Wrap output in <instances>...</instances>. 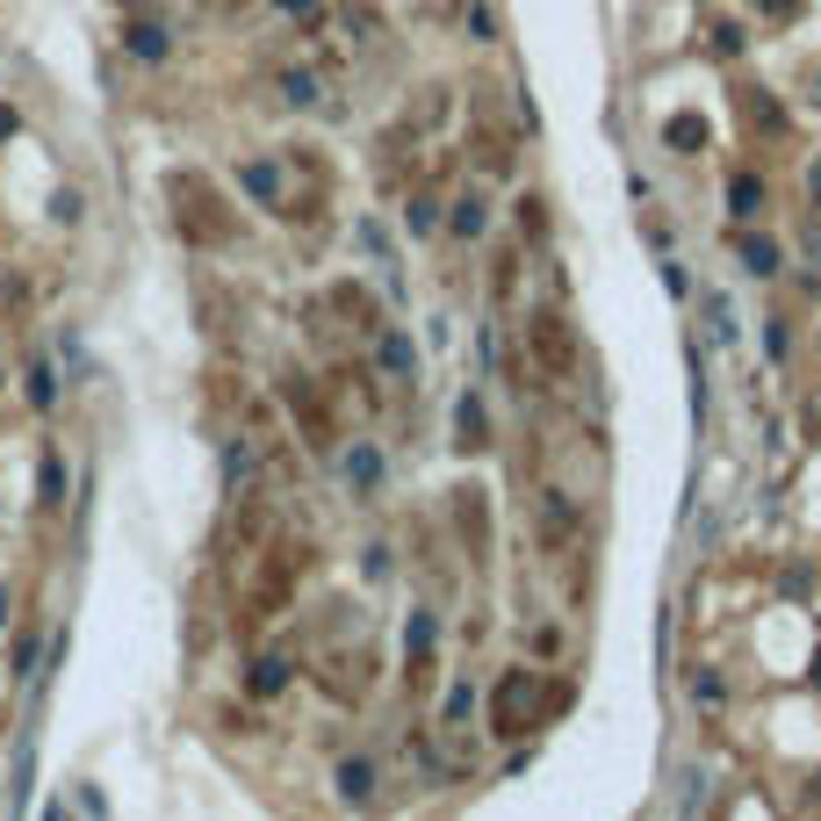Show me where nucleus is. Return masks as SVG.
<instances>
[{"instance_id":"1","label":"nucleus","mask_w":821,"mask_h":821,"mask_svg":"<svg viewBox=\"0 0 821 821\" xmlns=\"http://www.w3.org/2000/svg\"><path fill=\"white\" fill-rule=\"evenodd\" d=\"M303 569H310V547H303V541H274L267 555H259L253 583H245V613H239V627H245V634H259L267 620L289 613V599H296V583H303Z\"/></svg>"},{"instance_id":"2","label":"nucleus","mask_w":821,"mask_h":821,"mask_svg":"<svg viewBox=\"0 0 821 821\" xmlns=\"http://www.w3.org/2000/svg\"><path fill=\"white\" fill-rule=\"evenodd\" d=\"M555 699H563V692H555L541 670H505V678L490 684V728L497 736H533Z\"/></svg>"},{"instance_id":"3","label":"nucleus","mask_w":821,"mask_h":821,"mask_svg":"<svg viewBox=\"0 0 821 821\" xmlns=\"http://www.w3.org/2000/svg\"><path fill=\"white\" fill-rule=\"evenodd\" d=\"M166 188H173V203H181V231H188L195 245H231V231H239V223L223 217L217 188H209L203 173H173Z\"/></svg>"},{"instance_id":"4","label":"nucleus","mask_w":821,"mask_h":821,"mask_svg":"<svg viewBox=\"0 0 821 821\" xmlns=\"http://www.w3.org/2000/svg\"><path fill=\"white\" fill-rule=\"evenodd\" d=\"M281 404L296 410V432H303V447H317V454H332V447H339V418H332V404L310 390L303 375H281Z\"/></svg>"},{"instance_id":"5","label":"nucleus","mask_w":821,"mask_h":821,"mask_svg":"<svg viewBox=\"0 0 821 821\" xmlns=\"http://www.w3.org/2000/svg\"><path fill=\"white\" fill-rule=\"evenodd\" d=\"M527 339H533V360H541V375L563 382V375H569V360H577V339H569V325L555 317V310H541V317L527 325Z\"/></svg>"},{"instance_id":"6","label":"nucleus","mask_w":821,"mask_h":821,"mask_svg":"<svg viewBox=\"0 0 821 821\" xmlns=\"http://www.w3.org/2000/svg\"><path fill=\"white\" fill-rule=\"evenodd\" d=\"M368 678H375V656L368 649H346V656H317V684H325L332 699L354 706L360 692H368Z\"/></svg>"},{"instance_id":"7","label":"nucleus","mask_w":821,"mask_h":821,"mask_svg":"<svg viewBox=\"0 0 821 821\" xmlns=\"http://www.w3.org/2000/svg\"><path fill=\"white\" fill-rule=\"evenodd\" d=\"M742 116H750V130L764 137V144H778V137H793V116L778 108V94L771 86H742Z\"/></svg>"},{"instance_id":"8","label":"nucleus","mask_w":821,"mask_h":821,"mask_svg":"<svg viewBox=\"0 0 821 821\" xmlns=\"http://www.w3.org/2000/svg\"><path fill=\"white\" fill-rule=\"evenodd\" d=\"M432 641H440V620H432V613H410V634H404V678H410V684H426Z\"/></svg>"},{"instance_id":"9","label":"nucleus","mask_w":821,"mask_h":821,"mask_svg":"<svg viewBox=\"0 0 821 821\" xmlns=\"http://www.w3.org/2000/svg\"><path fill=\"white\" fill-rule=\"evenodd\" d=\"M454 519H462L469 555H483V547H490V512H483V490H454Z\"/></svg>"},{"instance_id":"10","label":"nucleus","mask_w":821,"mask_h":821,"mask_svg":"<svg viewBox=\"0 0 821 821\" xmlns=\"http://www.w3.org/2000/svg\"><path fill=\"white\" fill-rule=\"evenodd\" d=\"M339 800L346 807H375V764L346 756V764H339Z\"/></svg>"},{"instance_id":"11","label":"nucleus","mask_w":821,"mask_h":821,"mask_svg":"<svg viewBox=\"0 0 821 821\" xmlns=\"http://www.w3.org/2000/svg\"><path fill=\"white\" fill-rule=\"evenodd\" d=\"M289 656H259L253 670H245V692H253V699H274V692H281V684H289Z\"/></svg>"},{"instance_id":"12","label":"nucleus","mask_w":821,"mask_h":821,"mask_svg":"<svg viewBox=\"0 0 821 821\" xmlns=\"http://www.w3.org/2000/svg\"><path fill=\"white\" fill-rule=\"evenodd\" d=\"M375 360H382V375H396V382H410V339L404 332H375Z\"/></svg>"},{"instance_id":"13","label":"nucleus","mask_w":821,"mask_h":821,"mask_svg":"<svg viewBox=\"0 0 821 821\" xmlns=\"http://www.w3.org/2000/svg\"><path fill=\"white\" fill-rule=\"evenodd\" d=\"M123 51L130 58H166V30H159V22H123Z\"/></svg>"},{"instance_id":"14","label":"nucleus","mask_w":821,"mask_h":821,"mask_svg":"<svg viewBox=\"0 0 821 821\" xmlns=\"http://www.w3.org/2000/svg\"><path fill=\"white\" fill-rule=\"evenodd\" d=\"M454 426H462V440H454V447H469V454H476V447H490V418H483V404H476V396H462Z\"/></svg>"},{"instance_id":"15","label":"nucleus","mask_w":821,"mask_h":821,"mask_svg":"<svg viewBox=\"0 0 821 821\" xmlns=\"http://www.w3.org/2000/svg\"><path fill=\"white\" fill-rule=\"evenodd\" d=\"M663 144H670V152H699V144H706V116H670L663 123Z\"/></svg>"},{"instance_id":"16","label":"nucleus","mask_w":821,"mask_h":821,"mask_svg":"<svg viewBox=\"0 0 821 821\" xmlns=\"http://www.w3.org/2000/svg\"><path fill=\"white\" fill-rule=\"evenodd\" d=\"M541 527H547V541H569V533H577V512H569V497H563V490H547Z\"/></svg>"},{"instance_id":"17","label":"nucleus","mask_w":821,"mask_h":821,"mask_svg":"<svg viewBox=\"0 0 821 821\" xmlns=\"http://www.w3.org/2000/svg\"><path fill=\"white\" fill-rule=\"evenodd\" d=\"M756 203H764V181H756V173H736V181H728V209L750 223V217H756Z\"/></svg>"},{"instance_id":"18","label":"nucleus","mask_w":821,"mask_h":821,"mask_svg":"<svg viewBox=\"0 0 821 821\" xmlns=\"http://www.w3.org/2000/svg\"><path fill=\"white\" fill-rule=\"evenodd\" d=\"M66 497V469H58V454H44L36 462V505H58Z\"/></svg>"},{"instance_id":"19","label":"nucleus","mask_w":821,"mask_h":821,"mask_svg":"<svg viewBox=\"0 0 821 821\" xmlns=\"http://www.w3.org/2000/svg\"><path fill=\"white\" fill-rule=\"evenodd\" d=\"M483 223H490L483 195H462V203H454V231H462V239H483Z\"/></svg>"},{"instance_id":"20","label":"nucleus","mask_w":821,"mask_h":821,"mask_svg":"<svg viewBox=\"0 0 821 821\" xmlns=\"http://www.w3.org/2000/svg\"><path fill=\"white\" fill-rule=\"evenodd\" d=\"M245 195H259V203H281V173L259 159V166H245Z\"/></svg>"},{"instance_id":"21","label":"nucleus","mask_w":821,"mask_h":821,"mask_svg":"<svg viewBox=\"0 0 821 821\" xmlns=\"http://www.w3.org/2000/svg\"><path fill=\"white\" fill-rule=\"evenodd\" d=\"M742 267L750 274H778V245L771 239H742Z\"/></svg>"},{"instance_id":"22","label":"nucleus","mask_w":821,"mask_h":821,"mask_svg":"<svg viewBox=\"0 0 821 821\" xmlns=\"http://www.w3.org/2000/svg\"><path fill=\"white\" fill-rule=\"evenodd\" d=\"M432 223H440V209H432V195H418L410 203V231H432Z\"/></svg>"},{"instance_id":"23","label":"nucleus","mask_w":821,"mask_h":821,"mask_svg":"<svg viewBox=\"0 0 821 821\" xmlns=\"http://www.w3.org/2000/svg\"><path fill=\"white\" fill-rule=\"evenodd\" d=\"M51 396H58V382H51V368H36V375H30V404H51Z\"/></svg>"},{"instance_id":"24","label":"nucleus","mask_w":821,"mask_h":821,"mask_svg":"<svg viewBox=\"0 0 821 821\" xmlns=\"http://www.w3.org/2000/svg\"><path fill=\"white\" fill-rule=\"evenodd\" d=\"M289 102H296V108L317 102V80H310V72H289Z\"/></svg>"},{"instance_id":"25","label":"nucleus","mask_w":821,"mask_h":821,"mask_svg":"<svg viewBox=\"0 0 821 821\" xmlns=\"http://www.w3.org/2000/svg\"><path fill=\"white\" fill-rule=\"evenodd\" d=\"M281 15H296V22H317V15H325V0H281Z\"/></svg>"},{"instance_id":"26","label":"nucleus","mask_w":821,"mask_h":821,"mask_svg":"<svg viewBox=\"0 0 821 821\" xmlns=\"http://www.w3.org/2000/svg\"><path fill=\"white\" fill-rule=\"evenodd\" d=\"M756 8H764V15H793V8H800V0H756Z\"/></svg>"},{"instance_id":"27","label":"nucleus","mask_w":821,"mask_h":821,"mask_svg":"<svg viewBox=\"0 0 821 821\" xmlns=\"http://www.w3.org/2000/svg\"><path fill=\"white\" fill-rule=\"evenodd\" d=\"M807 195H814V209H821V159L807 166Z\"/></svg>"},{"instance_id":"28","label":"nucleus","mask_w":821,"mask_h":821,"mask_svg":"<svg viewBox=\"0 0 821 821\" xmlns=\"http://www.w3.org/2000/svg\"><path fill=\"white\" fill-rule=\"evenodd\" d=\"M0 613H8V599H0Z\"/></svg>"},{"instance_id":"29","label":"nucleus","mask_w":821,"mask_h":821,"mask_svg":"<svg viewBox=\"0 0 821 821\" xmlns=\"http://www.w3.org/2000/svg\"><path fill=\"white\" fill-rule=\"evenodd\" d=\"M814 670H821V656H814Z\"/></svg>"}]
</instances>
